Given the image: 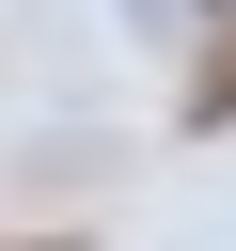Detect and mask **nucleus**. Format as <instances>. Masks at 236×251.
Listing matches in <instances>:
<instances>
[{"instance_id": "3", "label": "nucleus", "mask_w": 236, "mask_h": 251, "mask_svg": "<svg viewBox=\"0 0 236 251\" xmlns=\"http://www.w3.org/2000/svg\"><path fill=\"white\" fill-rule=\"evenodd\" d=\"M31 251H63V235H31Z\"/></svg>"}, {"instance_id": "2", "label": "nucleus", "mask_w": 236, "mask_h": 251, "mask_svg": "<svg viewBox=\"0 0 236 251\" xmlns=\"http://www.w3.org/2000/svg\"><path fill=\"white\" fill-rule=\"evenodd\" d=\"M126 16H142V31H205V0H126Z\"/></svg>"}, {"instance_id": "1", "label": "nucleus", "mask_w": 236, "mask_h": 251, "mask_svg": "<svg viewBox=\"0 0 236 251\" xmlns=\"http://www.w3.org/2000/svg\"><path fill=\"white\" fill-rule=\"evenodd\" d=\"M189 126H236V47H220V63L189 78Z\"/></svg>"}]
</instances>
